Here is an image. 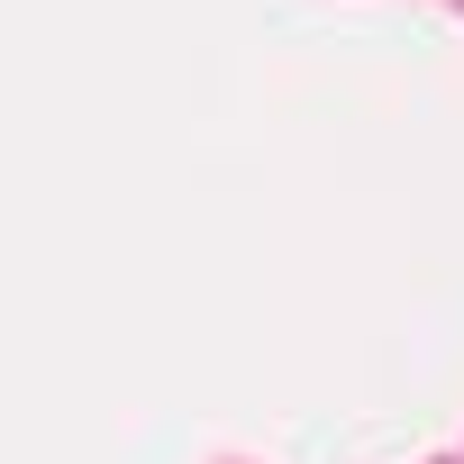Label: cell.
Listing matches in <instances>:
<instances>
[]
</instances>
